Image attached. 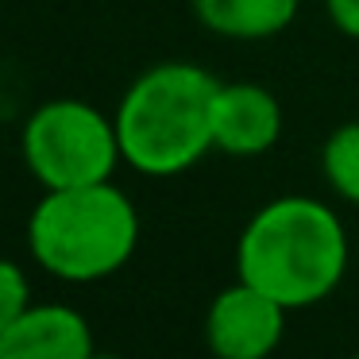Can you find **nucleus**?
<instances>
[{"label":"nucleus","instance_id":"obj_1","mask_svg":"<svg viewBox=\"0 0 359 359\" xmlns=\"http://www.w3.org/2000/svg\"><path fill=\"white\" fill-rule=\"evenodd\" d=\"M348 271V232L317 197H274L243 224L236 274L290 313L325 302Z\"/></svg>","mask_w":359,"mask_h":359},{"label":"nucleus","instance_id":"obj_2","mask_svg":"<svg viewBox=\"0 0 359 359\" xmlns=\"http://www.w3.org/2000/svg\"><path fill=\"white\" fill-rule=\"evenodd\" d=\"M220 81L194 62H158L120 97L116 140L132 170L174 178L212 151V97Z\"/></svg>","mask_w":359,"mask_h":359},{"label":"nucleus","instance_id":"obj_3","mask_svg":"<svg viewBox=\"0 0 359 359\" xmlns=\"http://www.w3.org/2000/svg\"><path fill=\"white\" fill-rule=\"evenodd\" d=\"M140 243V212L132 197L109 182L47 189L27 217L32 259L58 282H101L128 266Z\"/></svg>","mask_w":359,"mask_h":359},{"label":"nucleus","instance_id":"obj_4","mask_svg":"<svg viewBox=\"0 0 359 359\" xmlns=\"http://www.w3.org/2000/svg\"><path fill=\"white\" fill-rule=\"evenodd\" d=\"M24 166L43 189H70L89 182H109L124 163L116 140V120L97 104L58 97L27 116L20 135Z\"/></svg>","mask_w":359,"mask_h":359},{"label":"nucleus","instance_id":"obj_5","mask_svg":"<svg viewBox=\"0 0 359 359\" xmlns=\"http://www.w3.org/2000/svg\"><path fill=\"white\" fill-rule=\"evenodd\" d=\"M286 313L290 309L271 294L236 278L212 297L205 313V344L220 359H263L282 344Z\"/></svg>","mask_w":359,"mask_h":359},{"label":"nucleus","instance_id":"obj_6","mask_svg":"<svg viewBox=\"0 0 359 359\" xmlns=\"http://www.w3.org/2000/svg\"><path fill=\"white\" fill-rule=\"evenodd\" d=\"M282 104L255 81H220L212 97V151L232 158H255L278 143Z\"/></svg>","mask_w":359,"mask_h":359},{"label":"nucleus","instance_id":"obj_7","mask_svg":"<svg viewBox=\"0 0 359 359\" xmlns=\"http://www.w3.org/2000/svg\"><path fill=\"white\" fill-rule=\"evenodd\" d=\"M93 328L74 305H27L0 336V359H89Z\"/></svg>","mask_w":359,"mask_h":359},{"label":"nucleus","instance_id":"obj_8","mask_svg":"<svg viewBox=\"0 0 359 359\" xmlns=\"http://www.w3.org/2000/svg\"><path fill=\"white\" fill-rule=\"evenodd\" d=\"M205 32L220 39H274L297 20L302 0H189Z\"/></svg>","mask_w":359,"mask_h":359},{"label":"nucleus","instance_id":"obj_9","mask_svg":"<svg viewBox=\"0 0 359 359\" xmlns=\"http://www.w3.org/2000/svg\"><path fill=\"white\" fill-rule=\"evenodd\" d=\"M320 174L336 197L359 205V120L328 132L320 143Z\"/></svg>","mask_w":359,"mask_h":359},{"label":"nucleus","instance_id":"obj_10","mask_svg":"<svg viewBox=\"0 0 359 359\" xmlns=\"http://www.w3.org/2000/svg\"><path fill=\"white\" fill-rule=\"evenodd\" d=\"M32 305V282L24 266L0 255V336L16 325V317Z\"/></svg>","mask_w":359,"mask_h":359},{"label":"nucleus","instance_id":"obj_11","mask_svg":"<svg viewBox=\"0 0 359 359\" xmlns=\"http://www.w3.org/2000/svg\"><path fill=\"white\" fill-rule=\"evenodd\" d=\"M325 12L340 35L359 39V0H325Z\"/></svg>","mask_w":359,"mask_h":359}]
</instances>
